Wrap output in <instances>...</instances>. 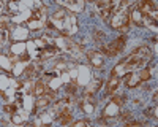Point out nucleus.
<instances>
[{
  "instance_id": "19",
  "label": "nucleus",
  "mask_w": 158,
  "mask_h": 127,
  "mask_svg": "<svg viewBox=\"0 0 158 127\" xmlns=\"http://www.w3.org/2000/svg\"><path fill=\"white\" fill-rule=\"evenodd\" d=\"M6 6H8V13L13 14V10H16V3H8Z\"/></svg>"
},
{
  "instance_id": "15",
  "label": "nucleus",
  "mask_w": 158,
  "mask_h": 127,
  "mask_svg": "<svg viewBox=\"0 0 158 127\" xmlns=\"http://www.w3.org/2000/svg\"><path fill=\"white\" fill-rule=\"evenodd\" d=\"M33 70H35V65H33V64H30L29 68L25 70V75L29 76V78H32V76H33Z\"/></svg>"
},
{
  "instance_id": "4",
  "label": "nucleus",
  "mask_w": 158,
  "mask_h": 127,
  "mask_svg": "<svg viewBox=\"0 0 158 127\" xmlns=\"http://www.w3.org/2000/svg\"><path fill=\"white\" fill-rule=\"evenodd\" d=\"M89 59H90V62H92V65L95 67V68H103V65H105L101 52H95V51L89 52Z\"/></svg>"
},
{
  "instance_id": "5",
  "label": "nucleus",
  "mask_w": 158,
  "mask_h": 127,
  "mask_svg": "<svg viewBox=\"0 0 158 127\" xmlns=\"http://www.w3.org/2000/svg\"><path fill=\"white\" fill-rule=\"evenodd\" d=\"M125 81H127V86L128 88H136L137 84H141V78H139V73H134V72H130L128 75L125 76Z\"/></svg>"
},
{
  "instance_id": "9",
  "label": "nucleus",
  "mask_w": 158,
  "mask_h": 127,
  "mask_svg": "<svg viewBox=\"0 0 158 127\" xmlns=\"http://www.w3.org/2000/svg\"><path fill=\"white\" fill-rule=\"evenodd\" d=\"M44 91H46L44 83H43L41 79H38V81H36V84H35V94L38 95V97H41L43 94H44Z\"/></svg>"
},
{
  "instance_id": "11",
  "label": "nucleus",
  "mask_w": 158,
  "mask_h": 127,
  "mask_svg": "<svg viewBox=\"0 0 158 127\" xmlns=\"http://www.w3.org/2000/svg\"><path fill=\"white\" fill-rule=\"evenodd\" d=\"M71 121H73V116L70 115V113H66V115H63L62 118H60V122H62L63 126L68 124V122H71Z\"/></svg>"
},
{
  "instance_id": "20",
  "label": "nucleus",
  "mask_w": 158,
  "mask_h": 127,
  "mask_svg": "<svg viewBox=\"0 0 158 127\" xmlns=\"http://www.w3.org/2000/svg\"><path fill=\"white\" fill-rule=\"evenodd\" d=\"M128 118H131V115H130V113H123V115H122V119H125V121Z\"/></svg>"
},
{
  "instance_id": "13",
  "label": "nucleus",
  "mask_w": 158,
  "mask_h": 127,
  "mask_svg": "<svg viewBox=\"0 0 158 127\" xmlns=\"http://www.w3.org/2000/svg\"><path fill=\"white\" fill-rule=\"evenodd\" d=\"M66 92H68V94H76V81H73L71 84H68L66 86Z\"/></svg>"
},
{
  "instance_id": "2",
  "label": "nucleus",
  "mask_w": 158,
  "mask_h": 127,
  "mask_svg": "<svg viewBox=\"0 0 158 127\" xmlns=\"http://www.w3.org/2000/svg\"><path fill=\"white\" fill-rule=\"evenodd\" d=\"M125 37H119L117 40H114V41H111L109 45H106V46H103L101 48V54H105V56H116V54H119L120 51L123 49V45H125Z\"/></svg>"
},
{
  "instance_id": "6",
  "label": "nucleus",
  "mask_w": 158,
  "mask_h": 127,
  "mask_svg": "<svg viewBox=\"0 0 158 127\" xmlns=\"http://www.w3.org/2000/svg\"><path fill=\"white\" fill-rule=\"evenodd\" d=\"M79 106L87 113V115H89V113L93 111V108H95V103H93V99H92V100H82V102L79 103Z\"/></svg>"
},
{
  "instance_id": "21",
  "label": "nucleus",
  "mask_w": 158,
  "mask_h": 127,
  "mask_svg": "<svg viewBox=\"0 0 158 127\" xmlns=\"http://www.w3.org/2000/svg\"><path fill=\"white\" fill-rule=\"evenodd\" d=\"M157 100H158V92L155 91V94H153V102H155V103H157Z\"/></svg>"
},
{
  "instance_id": "17",
  "label": "nucleus",
  "mask_w": 158,
  "mask_h": 127,
  "mask_svg": "<svg viewBox=\"0 0 158 127\" xmlns=\"http://www.w3.org/2000/svg\"><path fill=\"white\" fill-rule=\"evenodd\" d=\"M3 111H6V113H14V111H16V106H14V105H5V106H3Z\"/></svg>"
},
{
  "instance_id": "7",
  "label": "nucleus",
  "mask_w": 158,
  "mask_h": 127,
  "mask_svg": "<svg viewBox=\"0 0 158 127\" xmlns=\"http://www.w3.org/2000/svg\"><path fill=\"white\" fill-rule=\"evenodd\" d=\"M49 103H51V99H48V97L41 95L38 100H36V105H35V110H33V113H35L38 108H46V106H48Z\"/></svg>"
},
{
  "instance_id": "16",
  "label": "nucleus",
  "mask_w": 158,
  "mask_h": 127,
  "mask_svg": "<svg viewBox=\"0 0 158 127\" xmlns=\"http://www.w3.org/2000/svg\"><path fill=\"white\" fill-rule=\"evenodd\" d=\"M105 37V33L103 32H100V30H96L95 33H93V38H95V41H101V38Z\"/></svg>"
},
{
  "instance_id": "3",
  "label": "nucleus",
  "mask_w": 158,
  "mask_h": 127,
  "mask_svg": "<svg viewBox=\"0 0 158 127\" xmlns=\"http://www.w3.org/2000/svg\"><path fill=\"white\" fill-rule=\"evenodd\" d=\"M119 86H120V78L116 76V70H112V75H111V79L107 81V84H106V91L105 92L106 94H114Z\"/></svg>"
},
{
  "instance_id": "8",
  "label": "nucleus",
  "mask_w": 158,
  "mask_h": 127,
  "mask_svg": "<svg viewBox=\"0 0 158 127\" xmlns=\"http://www.w3.org/2000/svg\"><path fill=\"white\" fill-rule=\"evenodd\" d=\"M55 52H57V48H55V46H48V48H44V51L40 54V57H41V59L51 57V56H54Z\"/></svg>"
},
{
  "instance_id": "1",
  "label": "nucleus",
  "mask_w": 158,
  "mask_h": 127,
  "mask_svg": "<svg viewBox=\"0 0 158 127\" xmlns=\"http://www.w3.org/2000/svg\"><path fill=\"white\" fill-rule=\"evenodd\" d=\"M149 57H150L149 46H141V48H137L131 56H128L127 59H123L120 64H122L123 67H127L128 70H134V68H139Z\"/></svg>"
},
{
  "instance_id": "18",
  "label": "nucleus",
  "mask_w": 158,
  "mask_h": 127,
  "mask_svg": "<svg viewBox=\"0 0 158 127\" xmlns=\"http://www.w3.org/2000/svg\"><path fill=\"white\" fill-rule=\"evenodd\" d=\"M90 124V121H89V119H84V121H78V122H75V126H89Z\"/></svg>"
},
{
  "instance_id": "10",
  "label": "nucleus",
  "mask_w": 158,
  "mask_h": 127,
  "mask_svg": "<svg viewBox=\"0 0 158 127\" xmlns=\"http://www.w3.org/2000/svg\"><path fill=\"white\" fill-rule=\"evenodd\" d=\"M139 78H141V81H147V79L150 78V68L141 70V72H139Z\"/></svg>"
},
{
  "instance_id": "12",
  "label": "nucleus",
  "mask_w": 158,
  "mask_h": 127,
  "mask_svg": "<svg viewBox=\"0 0 158 127\" xmlns=\"http://www.w3.org/2000/svg\"><path fill=\"white\" fill-rule=\"evenodd\" d=\"M123 100H125V97H120V95L112 97V103H114V105H117V106H122L123 105Z\"/></svg>"
},
{
  "instance_id": "14",
  "label": "nucleus",
  "mask_w": 158,
  "mask_h": 127,
  "mask_svg": "<svg viewBox=\"0 0 158 127\" xmlns=\"http://www.w3.org/2000/svg\"><path fill=\"white\" fill-rule=\"evenodd\" d=\"M144 113H146V116H155V118H157V103H155L153 108H147Z\"/></svg>"
}]
</instances>
